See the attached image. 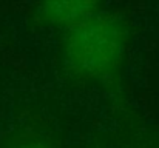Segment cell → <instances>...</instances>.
I'll return each instance as SVG.
<instances>
[{
  "label": "cell",
  "instance_id": "6da1fadb",
  "mask_svg": "<svg viewBox=\"0 0 159 148\" xmlns=\"http://www.w3.org/2000/svg\"><path fill=\"white\" fill-rule=\"evenodd\" d=\"M127 43L128 29L120 17L99 12L85 23L68 29L65 63L79 77H105L120 65Z\"/></svg>",
  "mask_w": 159,
  "mask_h": 148
},
{
  "label": "cell",
  "instance_id": "7a4b0ae2",
  "mask_svg": "<svg viewBox=\"0 0 159 148\" xmlns=\"http://www.w3.org/2000/svg\"><path fill=\"white\" fill-rule=\"evenodd\" d=\"M39 14L48 22L65 25L68 26V29H71L93 19L99 12H98V3L94 2L65 0V2L42 3Z\"/></svg>",
  "mask_w": 159,
  "mask_h": 148
},
{
  "label": "cell",
  "instance_id": "3957f363",
  "mask_svg": "<svg viewBox=\"0 0 159 148\" xmlns=\"http://www.w3.org/2000/svg\"><path fill=\"white\" fill-rule=\"evenodd\" d=\"M20 148H45V147L40 145V144H34V142H31V144H25V145H22Z\"/></svg>",
  "mask_w": 159,
  "mask_h": 148
}]
</instances>
